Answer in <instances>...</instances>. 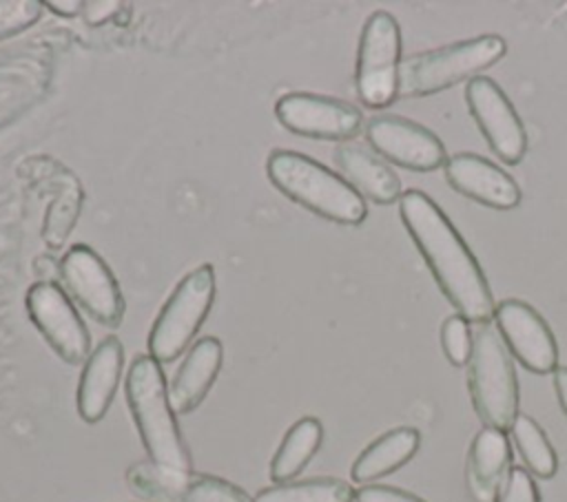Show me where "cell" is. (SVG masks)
<instances>
[{"label":"cell","mask_w":567,"mask_h":502,"mask_svg":"<svg viewBox=\"0 0 567 502\" xmlns=\"http://www.w3.org/2000/svg\"><path fill=\"white\" fill-rule=\"evenodd\" d=\"M82 0H49L44 2V7L55 13V15H62V18H75L82 13Z\"/></svg>","instance_id":"30"},{"label":"cell","mask_w":567,"mask_h":502,"mask_svg":"<svg viewBox=\"0 0 567 502\" xmlns=\"http://www.w3.org/2000/svg\"><path fill=\"white\" fill-rule=\"evenodd\" d=\"M401 29L388 11H374L361 31L354 84L370 108H385L399 95Z\"/></svg>","instance_id":"7"},{"label":"cell","mask_w":567,"mask_h":502,"mask_svg":"<svg viewBox=\"0 0 567 502\" xmlns=\"http://www.w3.org/2000/svg\"><path fill=\"white\" fill-rule=\"evenodd\" d=\"M80 210H82V186L69 172L66 181H62L58 197L51 201V206L44 215L42 237L51 250L62 248V243L66 241V237L71 234V230L80 217Z\"/></svg>","instance_id":"24"},{"label":"cell","mask_w":567,"mask_h":502,"mask_svg":"<svg viewBox=\"0 0 567 502\" xmlns=\"http://www.w3.org/2000/svg\"><path fill=\"white\" fill-rule=\"evenodd\" d=\"M354 502H425L416 498L414 493H408L396 487H385V484H363L354 493Z\"/></svg>","instance_id":"28"},{"label":"cell","mask_w":567,"mask_h":502,"mask_svg":"<svg viewBox=\"0 0 567 502\" xmlns=\"http://www.w3.org/2000/svg\"><path fill=\"white\" fill-rule=\"evenodd\" d=\"M505 51V40L487 33L412 55L399 69V95L427 97L441 93L461 80L476 77L478 71L496 64Z\"/></svg>","instance_id":"5"},{"label":"cell","mask_w":567,"mask_h":502,"mask_svg":"<svg viewBox=\"0 0 567 502\" xmlns=\"http://www.w3.org/2000/svg\"><path fill=\"white\" fill-rule=\"evenodd\" d=\"M215 292L217 279L210 263H202L182 276L148 332V356L159 365L182 356L206 321Z\"/></svg>","instance_id":"6"},{"label":"cell","mask_w":567,"mask_h":502,"mask_svg":"<svg viewBox=\"0 0 567 502\" xmlns=\"http://www.w3.org/2000/svg\"><path fill=\"white\" fill-rule=\"evenodd\" d=\"M365 137L379 157L405 170L430 172L447 161L443 142L430 128L399 115L372 117Z\"/></svg>","instance_id":"13"},{"label":"cell","mask_w":567,"mask_h":502,"mask_svg":"<svg viewBox=\"0 0 567 502\" xmlns=\"http://www.w3.org/2000/svg\"><path fill=\"white\" fill-rule=\"evenodd\" d=\"M509 442L503 431L485 427L472 440L467 456V489L474 502H496L509 473Z\"/></svg>","instance_id":"18"},{"label":"cell","mask_w":567,"mask_h":502,"mask_svg":"<svg viewBox=\"0 0 567 502\" xmlns=\"http://www.w3.org/2000/svg\"><path fill=\"white\" fill-rule=\"evenodd\" d=\"M496 502H540V498H538V489H536L532 475L525 469L514 467V469H509L507 480H505L503 491Z\"/></svg>","instance_id":"27"},{"label":"cell","mask_w":567,"mask_h":502,"mask_svg":"<svg viewBox=\"0 0 567 502\" xmlns=\"http://www.w3.org/2000/svg\"><path fill=\"white\" fill-rule=\"evenodd\" d=\"M554 387H556L558 402H560L563 411L567 414V367H556L554 369Z\"/></svg>","instance_id":"31"},{"label":"cell","mask_w":567,"mask_h":502,"mask_svg":"<svg viewBox=\"0 0 567 502\" xmlns=\"http://www.w3.org/2000/svg\"><path fill=\"white\" fill-rule=\"evenodd\" d=\"M126 487L148 502H252L237 484L195 471H166L151 460L126 471Z\"/></svg>","instance_id":"10"},{"label":"cell","mask_w":567,"mask_h":502,"mask_svg":"<svg viewBox=\"0 0 567 502\" xmlns=\"http://www.w3.org/2000/svg\"><path fill=\"white\" fill-rule=\"evenodd\" d=\"M399 215L436 285L458 316L476 325L487 323L496 310L489 283L443 210L421 190H408L399 199Z\"/></svg>","instance_id":"1"},{"label":"cell","mask_w":567,"mask_h":502,"mask_svg":"<svg viewBox=\"0 0 567 502\" xmlns=\"http://www.w3.org/2000/svg\"><path fill=\"white\" fill-rule=\"evenodd\" d=\"M334 161L346 175V181L374 203H392L401 199V179L396 172L372 150L361 144H339Z\"/></svg>","instance_id":"19"},{"label":"cell","mask_w":567,"mask_h":502,"mask_svg":"<svg viewBox=\"0 0 567 502\" xmlns=\"http://www.w3.org/2000/svg\"><path fill=\"white\" fill-rule=\"evenodd\" d=\"M441 345L452 365H465L472 356V330L470 323L454 314L441 325Z\"/></svg>","instance_id":"26"},{"label":"cell","mask_w":567,"mask_h":502,"mask_svg":"<svg viewBox=\"0 0 567 502\" xmlns=\"http://www.w3.org/2000/svg\"><path fill=\"white\" fill-rule=\"evenodd\" d=\"M124 394L148 460L166 471H193L162 365L153 356L142 354L133 358L126 372Z\"/></svg>","instance_id":"2"},{"label":"cell","mask_w":567,"mask_h":502,"mask_svg":"<svg viewBox=\"0 0 567 502\" xmlns=\"http://www.w3.org/2000/svg\"><path fill=\"white\" fill-rule=\"evenodd\" d=\"M66 294L97 323L115 330L124 318V296L106 261L89 245L75 243L58 261Z\"/></svg>","instance_id":"8"},{"label":"cell","mask_w":567,"mask_h":502,"mask_svg":"<svg viewBox=\"0 0 567 502\" xmlns=\"http://www.w3.org/2000/svg\"><path fill=\"white\" fill-rule=\"evenodd\" d=\"M27 312L38 334L69 365H80L91 354V334L66 290L53 281H38L27 290Z\"/></svg>","instance_id":"9"},{"label":"cell","mask_w":567,"mask_h":502,"mask_svg":"<svg viewBox=\"0 0 567 502\" xmlns=\"http://www.w3.org/2000/svg\"><path fill=\"white\" fill-rule=\"evenodd\" d=\"M443 172L456 192L481 206L512 210L520 203V188L514 177L481 155L456 153L445 161Z\"/></svg>","instance_id":"15"},{"label":"cell","mask_w":567,"mask_h":502,"mask_svg":"<svg viewBox=\"0 0 567 502\" xmlns=\"http://www.w3.org/2000/svg\"><path fill=\"white\" fill-rule=\"evenodd\" d=\"M509 431H512L516 449L523 456L529 471L538 478H551L558 469V460H556V451H554L551 442L547 440L545 431L540 429V425L534 418L518 414Z\"/></svg>","instance_id":"23"},{"label":"cell","mask_w":567,"mask_h":502,"mask_svg":"<svg viewBox=\"0 0 567 502\" xmlns=\"http://www.w3.org/2000/svg\"><path fill=\"white\" fill-rule=\"evenodd\" d=\"M266 175L290 201L332 223L357 226L368 215L363 197L341 175L303 153L272 150L266 159Z\"/></svg>","instance_id":"3"},{"label":"cell","mask_w":567,"mask_h":502,"mask_svg":"<svg viewBox=\"0 0 567 502\" xmlns=\"http://www.w3.org/2000/svg\"><path fill=\"white\" fill-rule=\"evenodd\" d=\"M44 4L38 0H0V40L31 29Z\"/></svg>","instance_id":"25"},{"label":"cell","mask_w":567,"mask_h":502,"mask_svg":"<svg viewBox=\"0 0 567 502\" xmlns=\"http://www.w3.org/2000/svg\"><path fill=\"white\" fill-rule=\"evenodd\" d=\"M465 100L476 126L496 157L507 166H516L527 153V135L516 108L501 86L489 77L476 75L467 82Z\"/></svg>","instance_id":"12"},{"label":"cell","mask_w":567,"mask_h":502,"mask_svg":"<svg viewBox=\"0 0 567 502\" xmlns=\"http://www.w3.org/2000/svg\"><path fill=\"white\" fill-rule=\"evenodd\" d=\"M323 440V427L315 416H303L299 418L279 442L272 460L268 475L275 484L292 482L306 464L315 458Z\"/></svg>","instance_id":"21"},{"label":"cell","mask_w":567,"mask_h":502,"mask_svg":"<svg viewBox=\"0 0 567 502\" xmlns=\"http://www.w3.org/2000/svg\"><path fill=\"white\" fill-rule=\"evenodd\" d=\"M224 363L221 341L215 336L197 338L168 385V398L175 414L195 411L208 396Z\"/></svg>","instance_id":"17"},{"label":"cell","mask_w":567,"mask_h":502,"mask_svg":"<svg viewBox=\"0 0 567 502\" xmlns=\"http://www.w3.org/2000/svg\"><path fill=\"white\" fill-rule=\"evenodd\" d=\"M467 385L474 411L483 425L503 433L512 429L518 416V380L512 356L489 323H481L472 332Z\"/></svg>","instance_id":"4"},{"label":"cell","mask_w":567,"mask_h":502,"mask_svg":"<svg viewBox=\"0 0 567 502\" xmlns=\"http://www.w3.org/2000/svg\"><path fill=\"white\" fill-rule=\"evenodd\" d=\"M421 436L414 427H396L370 442L354 460L350 475L359 484L374 482L403 467L419 449Z\"/></svg>","instance_id":"20"},{"label":"cell","mask_w":567,"mask_h":502,"mask_svg":"<svg viewBox=\"0 0 567 502\" xmlns=\"http://www.w3.org/2000/svg\"><path fill=\"white\" fill-rule=\"evenodd\" d=\"M496 332L507 352L529 372L549 374L558 367V345L545 318L525 301L505 299L494 310Z\"/></svg>","instance_id":"14"},{"label":"cell","mask_w":567,"mask_h":502,"mask_svg":"<svg viewBox=\"0 0 567 502\" xmlns=\"http://www.w3.org/2000/svg\"><path fill=\"white\" fill-rule=\"evenodd\" d=\"M252 502H354V489L339 478H310L261 489Z\"/></svg>","instance_id":"22"},{"label":"cell","mask_w":567,"mask_h":502,"mask_svg":"<svg viewBox=\"0 0 567 502\" xmlns=\"http://www.w3.org/2000/svg\"><path fill=\"white\" fill-rule=\"evenodd\" d=\"M275 115L284 128L310 139H350L359 133L361 111L339 97L295 91L275 104Z\"/></svg>","instance_id":"11"},{"label":"cell","mask_w":567,"mask_h":502,"mask_svg":"<svg viewBox=\"0 0 567 502\" xmlns=\"http://www.w3.org/2000/svg\"><path fill=\"white\" fill-rule=\"evenodd\" d=\"M122 365L124 347L115 336L100 341V345L84 360L75 391V407L84 422L95 425L106 416L120 385Z\"/></svg>","instance_id":"16"},{"label":"cell","mask_w":567,"mask_h":502,"mask_svg":"<svg viewBox=\"0 0 567 502\" xmlns=\"http://www.w3.org/2000/svg\"><path fill=\"white\" fill-rule=\"evenodd\" d=\"M120 7H122V2H117V0H89V2L82 4L80 15L84 18L86 24L100 27V24L109 22L111 18H115Z\"/></svg>","instance_id":"29"}]
</instances>
